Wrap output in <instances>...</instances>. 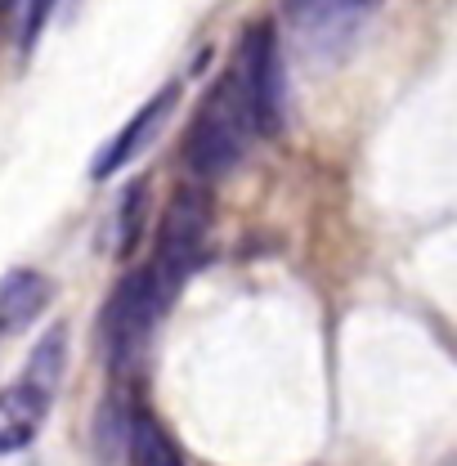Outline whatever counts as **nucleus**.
Returning <instances> with one entry per match:
<instances>
[{"instance_id":"nucleus-1","label":"nucleus","mask_w":457,"mask_h":466,"mask_svg":"<svg viewBox=\"0 0 457 466\" xmlns=\"http://www.w3.org/2000/svg\"><path fill=\"white\" fill-rule=\"evenodd\" d=\"M251 135H260L256 116H251V104H247V95L238 86V72L228 67L225 76L216 81V90L207 95V104L198 108L193 126H188V144H184L188 171L198 175L202 184L225 179L247 157Z\"/></svg>"},{"instance_id":"nucleus-2","label":"nucleus","mask_w":457,"mask_h":466,"mask_svg":"<svg viewBox=\"0 0 457 466\" xmlns=\"http://www.w3.org/2000/svg\"><path fill=\"white\" fill-rule=\"evenodd\" d=\"M207 233H211V193L202 184H184L167 207L162 238H157V256L148 265L153 283L162 288L167 300H175L179 283L202 265L207 256Z\"/></svg>"},{"instance_id":"nucleus-3","label":"nucleus","mask_w":457,"mask_h":466,"mask_svg":"<svg viewBox=\"0 0 457 466\" xmlns=\"http://www.w3.org/2000/svg\"><path fill=\"white\" fill-rule=\"evenodd\" d=\"M167 305H171V300L153 283L148 265L117 288L113 305H108V314H104V346H108V363H113L117 372H126V368H135V363L144 359L148 337H153L157 319L167 314Z\"/></svg>"},{"instance_id":"nucleus-4","label":"nucleus","mask_w":457,"mask_h":466,"mask_svg":"<svg viewBox=\"0 0 457 466\" xmlns=\"http://www.w3.org/2000/svg\"><path fill=\"white\" fill-rule=\"evenodd\" d=\"M233 72H238V86L251 104L256 116V130L269 135L283 126V58H279V41H274V27L269 23H256L233 58Z\"/></svg>"},{"instance_id":"nucleus-5","label":"nucleus","mask_w":457,"mask_h":466,"mask_svg":"<svg viewBox=\"0 0 457 466\" xmlns=\"http://www.w3.org/2000/svg\"><path fill=\"white\" fill-rule=\"evenodd\" d=\"M50 400H55V390H46L27 377L18 386L0 390V453H18L41 435V426L50 417Z\"/></svg>"},{"instance_id":"nucleus-6","label":"nucleus","mask_w":457,"mask_h":466,"mask_svg":"<svg viewBox=\"0 0 457 466\" xmlns=\"http://www.w3.org/2000/svg\"><path fill=\"white\" fill-rule=\"evenodd\" d=\"M175 95H179V86H162V90H157V95H153V99H148L139 113L121 126V135L108 144V153L95 162V179H108V175H117L121 167H130V162H135V153L148 144V135L162 126V116L171 113Z\"/></svg>"},{"instance_id":"nucleus-7","label":"nucleus","mask_w":457,"mask_h":466,"mask_svg":"<svg viewBox=\"0 0 457 466\" xmlns=\"http://www.w3.org/2000/svg\"><path fill=\"white\" fill-rule=\"evenodd\" d=\"M55 300V288L46 274L32 269H14L0 279V332H23L27 323H36Z\"/></svg>"},{"instance_id":"nucleus-8","label":"nucleus","mask_w":457,"mask_h":466,"mask_svg":"<svg viewBox=\"0 0 457 466\" xmlns=\"http://www.w3.org/2000/svg\"><path fill=\"white\" fill-rule=\"evenodd\" d=\"M126 444H130V462L135 466H184L175 440L153 412H130L126 421Z\"/></svg>"},{"instance_id":"nucleus-9","label":"nucleus","mask_w":457,"mask_h":466,"mask_svg":"<svg viewBox=\"0 0 457 466\" xmlns=\"http://www.w3.org/2000/svg\"><path fill=\"white\" fill-rule=\"evenodd\" d=\"M372 0H287V14L305 27V32H319V27H332L354 18L359 9H368Z\"/></svg>"},{"instance_id":"nucleus-10","label":"nucleus","mask_w":457,"mask_h":466,"mask_svg":"<svg viewBox=\"0 0 457 466\" xmlns=\"http://www.w3.org/2000/svg\"><path fill=\"white\" fill-rule=\"evenodd\" d=\"M55 5L58 0H27V9H23V50L36 46V36H41V27H46V18H50Z\"/></svg>"}]
</instances>
